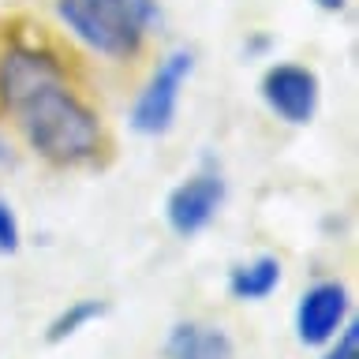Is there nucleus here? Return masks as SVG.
<instances>
[{"instance_id":"9","label":"nucleus","mask_w":359,"mask_h":359,"mask_svg":"<svg viewBox=\"0 0 359 359\" xmlns=\"http://www.w3.org/2000/svg\"><path fill=\"white\" fill-rule=\"evenodd\" d=\"M109 314V303L97 299V296H83V299H72L67 307H60L53 314V322L45 325V344H64L79 337L86 330V325H94L97 318H105Z\"/></svg>"},{"instance_id":"2","label":"nucleus","mask_w":359,"mask_h":359,"mask_svg":"<svg viewBox=\"0 0 359 359\" xmlns=\"http://www.w3.org/2000/svg\"><path fill=\"white\" fill-rule=\"evenodd\" d=\"M56 19L75 41L105 60H135L161 27L157 0H56Z\"/></svg>"},{"instance_id":"7","label":"nucleus","mask_w":359,"mask_h":359,"mask_svg":"<svg viewBox=\"0 0 359 359\" xmlns=\"http://www.w3.org/2000/svg\"><path fill=\"white\" fill-rule=\"evenodd\" d=\"M161 359H236V341L217 322L180 318L161 341Z\"/></svg>"},{"instance_id":"12","label":"nucleus","mask_w":359,"mask_h":359,"mask_svg":"<svg viewBox=\"0 0 359 359\" xmlns=\"http://www.w3.org/2000/svg\"><path fill=\"white\" fill-rule=\"evenodd\" d=\"M314 4H318L322 11H341V8L348 4V0H314Z\"/></svg>"},{"instance_id":"1","label":"nucleus","mask_w":359,"mask_h":359,"mask_svg":"<svg viewBox=\"0 0 359 359\" xmlns=\"http://www.w3.org/2000/svg\"><path fill=\"white\" fill-rule=\"evenodd\" d=\"M0 105L41 161L79 168L109 146L105 123L67 79L60 56L34 41H11L0 53Z\"/></svg>"},{"instance_id":"10","label":"nucleus","mask_w":359,"mask_h":359,"mask_svg":"<svg viewBox=\"0 0 359 359\" xmlns=\"http://www.w3.org/2000/svg\"><path fill=\"white\" fill-rule=\"evenodd\" d=\"M318 359H359V322H355V314L344 322V330L337 333L330 344H322Z\"/></svg>"},{"instance_id":"11","label":"nucleus","mask_w":359,"mask_h":359,"mask_svg":"<svg viewBox=\"0 0 359 359\" xmlns=\"http://www.w3.org/2000/svg\"><path fill=\"white\" fill-rule=\"evenodd\" d=\"M22 247V224L8 198H0V255H15Z\"/></svg>"},{"instance_id":"8","label":"nucleus","mask_w":359,"mask_h":359,"mask_svg":"<svg viewBox=\"0 0 359 359\" xmlns=\"http://www.w3.org/2000/svg\"><path fill=\"white\" fill-rule=\"evenodd\" d=\"M229 296L236 303H262L280 288V258L277 255H255L247 262H236L224 280Z\"/></svg>"},{"instance_id":"13","label":"nucleus","mask_w":359,"mask_h":359,"mask_svg":"<svg viewBox=\"0 0 359 359\" xmlns=\"http://www.w3.org/2000/svg\"><path fill=\"white\" fill-rule=\"evenodd\" d=\"M11 161V146H8V139L0 135V165H8Z\"/></svg>"},{"instance_id":"3","label":"nucleus","mask_w":359,"mask_h":359,"mask_svg":"<svg viewBox=\"0 0 359 359\" xmlns=\"http://www.w3.org/2000/svg\"><path fill=\"white\" fill-rule=\"evenodd\" d=\"M195 75V49L180 45V49H168L161 60H157L154 75L146 79V86L139 90V97L131 101L128 112V128L142 139H161L176 128L180 116V97H184L187 79Z\"/></svg>"},{"instance_id":"5","label":"nucleus","mask_w":359,"mask_h":359,"mask_svg":"<svg viewBox=\"0 0 359 359\" xmlns=\"http://www.w3.org/2000/svg\"><path fill=\"white\" fill-rule=\"evenodd\" d=\"M258 97L288 128H303L314 120L322 101V83L314 75V67L296 64V60H277L269 64L262 79H258Z\"/></svg>"},{"instance_id":"6","label":"nucleus","mask_w":359,"mask_h":359,"mask_svg":"<svg viewBox=\"0 0 359 359\" xmlns=\"http://www.w3.org/2000/svg\"><path fill=\"white\" fill-rule=\"evenodd\" d=\"M348 318H352V292H348V285L337 277H322L303 288V296L296 299L292 330H296V341L303 348H322L344 330Z\"/></svg>"},{"instance_id":"4","label":"nucleus","mask_w":359,"mask_h":359,"mask_svg":"<svg viewBox=\"0 0 359 359\" xmlns=\"http://www.w3.org/2000/svg\"><path fill=\"white\" fill-rule=\"evenodd\" d=\"M229 198V180L221 176V168L202 165L191 176H184L180 184L165 195V224L168 232L180 240L206 232Z\"/></svg>"}]
</instances>
